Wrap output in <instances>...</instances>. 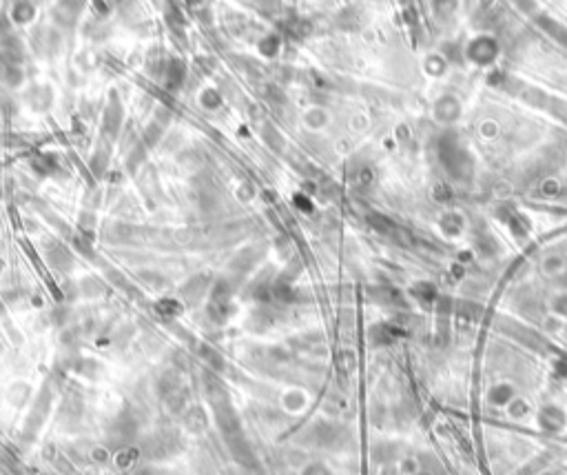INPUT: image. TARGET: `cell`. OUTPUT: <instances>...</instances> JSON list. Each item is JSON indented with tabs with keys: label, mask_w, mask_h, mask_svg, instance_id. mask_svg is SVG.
Instances as JSON below:
<instances>
[{
	"label": "cell",
	"mask_w": 567,
	"mask_h": 475,
	"mask_svg": "<svg viewBox=\"0 0 567 475\" xmlns=\"http://www.w3.org/2000/svg\"><path fill=\"white\" fill-rule=\"evenodd\" d=\"M164 76H166V85L168 87H179L184 82L186 78V69H184V64L182 62H177V60H168L166 62V69H164Z\"/></svg>",
	"instance_id": "cell-1"
},
{
	"label": "cell",
	"mask_w": 567,
	"mask_h": 475,
	"mask_svg": "<svg viewBox=\"0 0 567 475\" xmlns=\"http://www.w3.org/2000/svg\"><path fill=\"white\" fill-rule=\"evenodd\" d=\"M122 123V109L118 102H111L107 114H105V134L107 136H116Z\"/></svg>",
	"instance_id": "cell-2"
},
{
	"label": "cell",
	"mask_w": 567,
	"mask_h": 475,
	"mask_svg": "<svg viewBox=\"0 0 567 475\" xmlns=\"http://www.w3.org/2000/svg\"><path fill=\"white\" fill-rule=\"evenodd\" d=\"M220 100H222V96H217V91H213V89H211V91H206V98L202 96V105H204V102H206V105L215 107V105H217V102H220Z\"/></svg>",
	"instance_id": "cell-3"
}]
</instances>
